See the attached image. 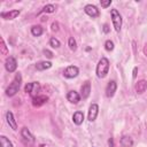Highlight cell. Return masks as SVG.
I'll list each match as a JSON object with an SVG mask.
<instances>
[{
	"instance_id": "obj_1",
	"label": "cell",
	"mask_w": 147,
	"mask_h": 147,
	"mask_svg": "<svg viewBox=\"0 0 147 147\" xmlns=\"http://www.w3.org/2000/svg\"><path fill=\"white\" fill-rule=\"evenodd\" d=\"M21 84H22V76H21L20 72H17V74L15 75L13 82H11V83L9 84V86L6 88V95H7V96H14V95L18 92V90H20V87H21Z\"/></svg>"
},
{
	"instance_id": "obj_2",
	"label": "cell",
	"mask_w": 147,
	"mask_h": 147,
	"mask_svg": "<svg viewBox=\"0 0 147 147\" xmlns=\"http://www.w3.org/2000/svg\"><path fill=\"white\" fill-rule=\"evenodd\" d=\"M98 78H105L109 72V60L107 57H101L96 64L95 69Z\"/></svg>"
},
{
	"instance_id": "obj_3",
	"label": "cell",
	"mask_w": 147,
	"mask_h": 147,
	"mask_svg": "<svg viewBox=\"0 0 147 147\" xmlns=\"http://www.w3.org/2000/svg\"><path fill=\"white\" fill-rule=\"evenodd\" d=\"M110 16H111V22H113V26L115 29L116 32H119L122 29V24H123V18L122 15L119 14V11L117 9H111L110 10Z\"/></svg>"
},
{
	"instance_id": "obj_4",
	"label": "cell",
	"mask_w": 147,
	"mask_h": 147,
	"mask_svg": "<svg viewBox=\"0 0 147 147\" xmlns=\"http://www.w3.org/2000/svg\"><path fill=\"white\" fill-rule=\"evenodd\" d=\"M24 91L33 99L36 98L37 95H39V92H40V84L38 82H31V83H28L24 87Z\"/></svg>"
},
{
	"instance_id": "obj_5",
	"label": "cell",
	"mask_w": 147,
	"mask_h": 147,
	"mask_svg": "<svg viewBox=\"0 0 147 147\" xmlns=\"http://www.w3.org/2000/svg\"><path fill=\"white\" fill-rule=\"evenodd\" d=\"M21 138H22V141H23V144H24L25 146H29V147L33 146V144H34V138H33V136L31 134V132L29 131L28 127L24 126V127L21 129Z\"/></svg>"
},
{
	"instance_id": "obj_6",
	"label": "cell",
	"mask_w": 147,
	"mask_h": 147,
	"mask_svg": "<svg viewBox=\"0 0 147 147\" xmlns=\"http://www.w3.org/2000/svg\"><path fill=\"white\" fill-rule=\"evenodd\" d=\"M78 74H79V69H78V67H76V65H69V67H67V68L64 69V71H63V76H64L65 78H69V79L77 77Z\"/></svg>"
},
{
	"instance_id": "obj_7",
	"label": "cell",
	"mask_w": 147,
	"mask_h": 147,
	"mask_svg": "<svg viewBox=\"0 0 147 147\" xmlns=\"http://www.w3.org/2000/svg\"><path fill=\"white\" fill-rule=\"evenodd\" d=\"M84 11H85L86 15H88L92 18H95V17H99L100 16V11H99L98 7L94 6V5H86L84 7Z\"/></svg>"
},
{
	"instance_id": "obj_8",
	"label": "cell",
	"mask_w": 147,
	"mask_h": 147,
	"mask_svg": "<svg viewBox=\"0 0 147 147\" xmlns=\"http://www.w3.org/2000/svg\"><path fill=\"white\" fill-rule=\"evenodd\" d=\"M98 114H99V106L96 103H92L88 108V115H87V118L90 122H94L98 117Z\"/></svg>"
},
{
	"instance_id": "obj_9",
	"label": "cell",
	"mask_w": 147,
	"mask_h": 147,
	"mask_svg": "<svg viewBox=\"0 0 147 147\" xmlns=\"http://www.w3.org/2000/svg\"><path fill=\"white\" fill-rule=\"evenodd\" d=\"M5 68L8 72H14L17 68V62L15 60V57L13 56H9L6 59V62H5Z\"/></svg>"
},
{
	"instance_id": "obj_10",
	"label": "cell",
	"mask_w": 147,
	"mask_h": 147,
	"mask_svg": "<svg viewBox=\"0 0 147 147\" xmlns=\"http://www.w3.org/2000/svg\"><path fill=\"white\" fill-rule=\"evenodd\" d=\"M90 94H91V82L86 80L80 87V98H83L85 100L90 96Z\"/></svg>"
},
{
	"instance_id": "obj_11",
	"label": "cell",
	"mask_w": 147,
	"mask_h": 147,
	"mask_svg": "<svg viewBox=\"0 0 147 147\" xmlns=\"http://www.w3.org/2000/svg\"><path fill=\"white\" fill-rule=\"evenodd\" d=\"M117 90V84L115 80H110L108 82L107 86H106V95L108 98H113L115 95V92Z\"/></svg>"
},
{
	"instance_id": "obj_12",
	"label": "cell",
	"mask_w": 147,
	"mask_h": 147,
	"mask_svg": "<svg viewBox=\"0 0 147 147\" xmlns=\"http://www.w3.org/2000/svg\"><path fill=\"white\" fill-rule=\"evenodd\" d=\"M20 14H21V10H18V9H13V10H9V11H2V13L0 14V16H1L3 20H14V18H16Z\"/></svg>"
},
{
	"instance_id": "obj_13",
	"label": "cell",
	"mask_w": 147,
	"mask_h": 147,
	"mask_svg": "<svg viewBox=\"0 0 147 147\" xmlns=\"http://www.w3.org/2000/svg\"><path fill=\"white\" fill-rule=\"evenodd\" d=\"M67 100L70 103L76 105V103H78L80 101V94L78 92H76V91H69L67 93Z\"/></svg>"
},
{
	"instance_id": "obj_14",
	"label": "cell",
	"mask_w": 147,
	"mask_h": 147,
	"mask_svg": "<svg viewBox=\"0 0 147 147\" xmlns=\"http://www.w3.org/2000/svg\"><path fill=\"white\" fill-rule=\"evenodd\" d=\"M47 101H48V98L46 95H37L36 98L32 99V105L34 107H40L44 103H46Z\"/></svg>"
},
{
	"instance_id": "obj_15",
	"label": "cell",
	"mask_w": 147,
	"mask_h": 147,
	"mask_svg": "<svg viewBox=\"0 0 147 147\" xmlns=\"http://www.w3.org/2000/svg\"><path fill=\"white\" fill-rule=\"evenodd\" d=\"M6 119H7L8 125H9L13 130H17V123H16V121H15L14 115H13L11 111H7V113H6Z\"/></svg>"
},
{
	"instance_id": "obj_16",
	"label": "cell",
	"mask_w": 147,
	"mask_h": 147,
	"mask_svg": "<svg viewBox=\"0 0 147 147\" xmlns=\"http://www.w3.org/2000/svg\"><path fill=\"white\" fill-rule=\"evenodd\" d=\"M147 90V82L145 79H140L136 84V92L138 94H142Z\"/></svg>"
},
{
	"instance_id": "obj_17",
	"label": "cell",
	"mask_w": 147,
	"mask_h": 147,
	"mask_svg": "<svg viewBox=\"0 0 147 147\" xmlns=\"http://www.w3.org/2000/svg\"><path fill=\"white\" fill-rule=\"evenodd\" d=\"M52 67V62L51 61H41V62H38L36 64V69L39 70V71H42V70H47Z\"/></svg>"
},
{
	"instance_id": "obj_18",
	"label": "cell",
	"mask_w": 147,
	"mask_h": 147,
	"mask_svg": "<svg viewBox=\"0 0 147 147\" xmlns=\"http://www.w3.org/2000/svg\"><path fill=\"white\" fill-rule=\"evenodd\" d=\"M72 121H74V123H75L76 125H80V124L83 123V121H84V114H83L82 111H76V113H74V115H72Z\"/></svg>"
},
{
	"instance_id": "obj_19",
	"label": "cell",
	"mask_w": 147,
	"mask_h": 147,
	"mask_svg": "<svg viewBox=\"0 0 147 147\" xmlns=\"http://www.w3.org/2000/svg\"><path fill=\"white\" fill-rule=\"evenodd\" d=\"M121 145L123 146V147H131L132 145H133V140H132V138L131 137H129V136H123L122 138H121Z\"/></svg>"
},
{
	"instance_id": "obj_20",
	"label": "cell",
	"mask_w": 147,
	"mask_h": 147,
	"mask_svg": "<svg viewBox=\"0 0 147 147\" xmlns=\"http://www.w3.org/2000/svg\"><path fill=\"white\" fill-rule=\"evenodd\" d=\"M42 32H44V29L41 25H33L31 28V33L33 37H40L42 34Z\"/></svg>"
},
{
	"instance_id": "obj_21",
	"label": "cell",
	"mask_w": 147,
	"mask_h": 147,
	"mask_svg": "<svg viewBox=\"0 0 147 147\" xmlns=\"http://www.w3.org/2000/svg\"><path fill=\"white\" fill-rule=\"evenodd\" d=\"M0 147H14V146L13 142L6 136H0Z\"/></svg>"
},
{
	"instance_id": "obj_22",
	"label": "cell",
	"mask_w": 147,
	"mask_h": 147,
	"mask_svg": "<svg viewBox=\"0 0 147 147\" xmlns=\"http://www.w3.org/2000/svg\"><path fill=\"white\" fill-rule=\"evenodd\" d=\"M55 11V6L54 5H46L39 13H38V15H40V14H42V13H54Z\"/></svg>"
},
{
	"instance_id": "obj_23",
	"label": "cell",
	"mask_w": 147,
	"mask_h": 147,
	"mask_svg": "<svg viewBox=\"0 0 147 147\" xmlns=\"http://www.w3.org/2000/svg\"><path fill=\"white\" fill-rule=\"evenodd\" d=\"M0 52H1L2 55H7V54H8V48H7L6 44H5L3 38L0 39Z\"/></svg>"
},
{
	"instance_id": "obj_24",
	"label": "cell",
	"mask_w": 147,
	"mask_h": 147,
	"mask_svg": "<svg viewBox=\"0 0 147 147\" xmlns=\"http://www.w3.org/2000/svg\"><path fill=\"white\" fill-rule=\"evenodd\" d=\"M49 46H52L53 48H59L61 46V42L59 41V39H56L55 37H52L49 39Z\"/></svg>"
},
{
	"instance_id": "obj_25",
	"label": "cell",
	"mask_w": 147,
	"mask_h": 147,
	"mask_svg": "<svg viewBox=\"0 0 147 147\" xmlns=\"http://www.w3.org/2000/svg\"><path fill=\"white\" fill-rule=\"evenodd\" d=\"M68 45H69V48H70L71 51H76V49H77V42H76V40H75L72 37L69 38Z\"/></svg>"
},
{
	"instance_id": "obj_26",
	"label": "cell",
	"mask_w": 147,
	"mask_h": 147,
	"mask_svg": "<svg viewBox=\"0 0 147 147\" xmlns=\"http://www.w3.org/2000/svg\"><path fill=\"white\" fill-rule=\"evenodd\" d=\"M105 48H106V51H108V52L113 51V49H114V42H113L111 40H107V41L105 42Z\"/></svg>"
},
{
	"instance_id": "obj_27",
	"label": "cell",
	"mask_w": 147,
	"mask_h": 147,
	"mask_svg": "<svg viewBox=\"0 0 147 147\" xmlns=\"http://www.w3.org/2000/svg\"><path fill=\"white\" fill-rule=\"evenodd\" d=\"M100 3H101V7H103V8H108V7L111 5V0H107V1H100Z\"/></svg>"
},
{
	"instance_id": "obj_28",
	"label": "cell",
	"mask_w": 147,
	"mask_h": 147,
	"mask_svg": "<svg viewBox=\"0 0 147 147\" xmlns=\"http://www.w3.org/2000/svg\"><path fill=\"white\" fill-rule=\"evenodd\" d=\"M44 54H45L48 59H52V57H53V53H52V52H49L48 49H45V51H44Z\"/></svg>"
},
{
	"instance_id": "obj_29",
	"label": "cell",
	"mask_w": 147,
	"mask_h": 147,
	"mask_svg": "<svg viewBox=\"0 0 147 147\" xmlns=\"http://www.w3.org/2000/svg\"><path fill=\"white\" fill-rule=\"evenodd\" d=\"M52 30H53V31H57V30H59V24L54 22V23L52 24Z\"/></svg>"
},
{
	"instance_id": "obj_30",
	"label": "cell",
	"mask_w": 147,
	"mask_h": 147,
	"mask_svg": "<svg viewBox=\"0 0 147 147\" xmlns=\"http://www.w3.org/2000/svg\"><path fill=\"white\" fill-rule=\"evenodd\" d=\"M103 32H105V33H108V32H109V26H108V24H103Z\"/></svg>"
},
{
	"instance_id": "obj_31",
	"label": "cell",
	"mask_w": 147,
	"mask_h": 147,
	"mask_svg": "<svg viewBox=\"0 0 147 147\" xmlns=\"http://www.w3.org/2000/svg\"><path fill=\"white\" fill-rule=\"evenodd\" d=\"M108 145H109L110 147H115V145H114V139H113V138H109V140H108Z\"/></svg>"
},
{
	"instance_id": "obj_32",
	"label": "cell",
	"mask_w": 147,
	"mask_h": 147,
	"mask_svg": "<svg viewBox=\"0 0 147 147\" xmlns=\"http://www.w3.org/2000/svg\"><path fill=\"white\" fill-rule=\"evenodd\" d=\"M137 71H138V68L136 67V68L133 69V75H132V77H133V79H134V78L137 77Z\"/></svg>"
}]
</instances>
